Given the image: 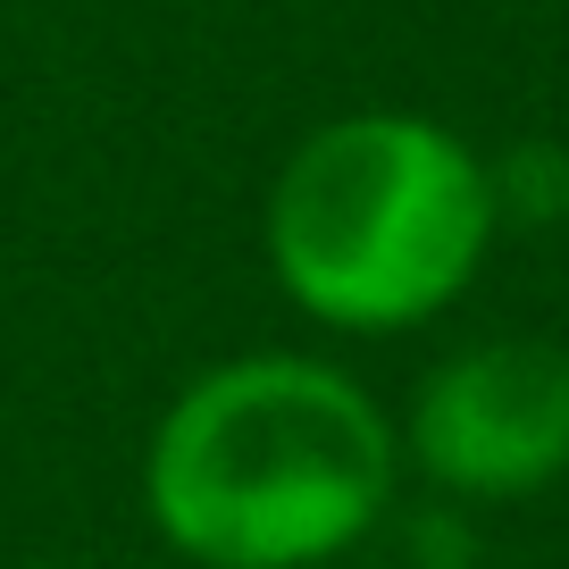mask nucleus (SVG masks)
<instances>
[{"label":"nucleus","mask_w":569,"mask_h":569,"mask_svg":"<svg viewBox=\"0 0 569 569\" xmlns=\"http://www.w3.org/2000/svg\"><path fill=\"white\" fill-rule=\"evenodd\" d=\"M402 461L461 502H519L569 478V352L545 336H486L436 360L410 393Z\"/></svg>","instance_id":"3"},{"label":"nucleus","mask_w":569,"mask_h":569,"mask_svg":"<svg viewBox=\"0 0 569 569\" xmlns=\"http://www.w3.org/2000/svg\"><path fill=\"white\" fill-rule=\"evenodd\" d=\"M495 251V177L452 126L352 109L310 126L268 184V277L336 336L452 310Z\"/></svg>","instance_id":"2"},{"label":"nucleus","mask_w":569,"mask_h":569,"mask_svg":"<svg viewBox=\"0 0 569 569\" xmlns=\"http://www.w3.org/2000/svg\"><path fill=\"white\" fill-rule=\"evenodd\" d=\"M402 427L319 352H243L177 386L142 445V511L193 569H319L386 519Z\"/></svg>","instance_id":"1"}]
</instances>
